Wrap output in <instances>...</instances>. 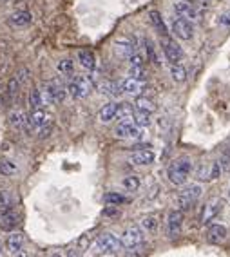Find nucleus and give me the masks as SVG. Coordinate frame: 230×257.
Masks as SVG:
<instances>
[{
  "label": "nucleus",
  "mask_w": 230,
  "mask_h": 257,
  "mask_svg": "<svg viewBox=\"0 0 230 257\" xmlns=\"http://www.w3.org/2000/svg\"><path fill=\"white\" fill-rule=\"evenodd\" d=\"M192 172V161L189 158H178L169 165L167 178L172 185H183Z\"/></svg>",
  "instance_id": "obj_1"
},
{
  "label": "nucleus",
  "mask_w": 230,
  "mask_h": 257,
  "mask_svg": "<svg viewBox=\"0 0 230 257\" xmlns=\"http://www.w3.org/2000/svg\"><path fill=\"white\" fill-rule=\"evenodd\" d=\"M94 253L98 255H110V253H116L122 248L120 239L112 234H101L100 237L94 241Z\"/></svg>",
  "instance_id": "obj_2"
},
{
  "label": "nucleus",
  "mask_w": 230,
  "mask_h": 257,
  "mask_svg": "<svg viewBox=\"0 0 230 257\" xmlns=\"http://www.w3.org/2000/svg\"><path fill=\"white\" fill-rule=\"evenodd\" d=\"M120 243L125 250H138L143 244V228L136 225L127 226V228L124 230V234H122Z\"/></svg>",
  "instance_id": "obj_3"
},
{
  "label": "nucleus",
  "mask_w": 230,
  "mask_h": 257,
  "mask_svg": "<svg viewBox=\"0 0 230 257\" xmlns=\"http://www.w3.org/2000/svg\"><path fill=\"white\" fill-rule=\"evenodd\" d=\"M160 44H161V49H163V55H165L167 62H169L170 65L180 64L181 60H183V51L178 46V42H174L169 37H161Z\"/></svg>",
  "instance_id": "obj_4"
},
{
  "label": "nucleus",
  "mask_w": 230,
  "mask_h": 257,
  "mask_svg": "<svg viewBox=\"0 0 230 257\" xmlns=\"http://www.w3.org/2000/svg\"><path fill=\"white\" fill-rule=\"evenodd\" d=\"M201 194H203L201 185H198V183L187 185V187L178 194V199H176V201H178V205H180L181 208H189L201 198Z\"/></svg>",
  "instance_id": "obj_5"
},
{
  "label": "nucleus",
  "mask_w": 230,
  "mask_h": 257,
  "mask_svg": "<svg viewBox=\"0 0 230 257\" xmlns=\"http://www.w3.org/2000/svg\"><path fill=\"white\" fill-rule=\"evenodd\" d=\"M114 134L116 138H122V140H138L143 136V128L138 127V125H134L133 119H122L118 127L114 128Z\"/></svg>",
  "instance_id": "obj_6"
},
{
  "label": "nucleus",
  "mask_w": 230,
  "mask_h": 257,
  "mask_svg": "<svg viewBox=\"0 0 230 257\" xmlns=\"http://www.w3.org/2000/svg\"><path fill=\"white\" fill-rule=\"evenodd\" d=\"M91 89H92V83H91V80H89L87 76H76V78L71 80L69 85H67V91H69V94L73 98H76V100L89 96Z\"/></svg>",
  "instance_id": "obj_7"
},
{
  "label": "nucleus",
  "mask_w": 230,
  "mask_h": 257,
  "mask_svg": "<svg viewBox=\"0 0 230 257\" xmlns=\"http://www.w3.org/2000/svg\"><path fill=\"white\" fill-rule=\"evenodd\" d=\"M221 176L219 161H205L196 169V178L199 181H214Z\"/></svg>",
  "instance_id": "obj_8"
},
{
  "label": "nucleus",
  "mask_w": 230,
  "mask_h": 257,
  "mask_svg": "<svg viewBox=\"0 0 230 257\" xmlns=\"http://www.w3.org/2000/svg\"><path fill=\"white\" fill-rule=\"evenodd\" d=\"M42 98H44V103H60L65 100V89L60 83L47 82L42 91Z\"/></svg>",
  "instance_id": "obj_9"
},
{
  "label": "nucleus",
  "mask_w": 230,
  "mask_h": 257,
  "mask_svg": "<svg viewBox=\"0 0 230 257\" xmlns=\"http://www.w3.org/2000/svg\"><path fill=\"white\" fill-rule=\"evenodd\" d=\"M183 230V212L172 210L167 216V235L170 239H176Z\"/></svg>",
  "instance_id": "obj_10"
},
{
  "label": "nucleus",
  "mask_w": 230,
  "mask_h": 257,
  "mask_svg": "<svg viewBox=\"0 0 230 257\" xmlns=\"http://www.w3.org/2000/svg\"><path fill=\"white\" fill-rule=\"evenodd\" d=\"M172 33H174V37H178L180 40H190L194 37V24L190 20L183 19H176L172 22Z\"/></svg>",
  "instance_id": "obj_11"
},
{
  "label": "nucleus",
  "mask_w": 230,
  "mask_h": 257,
  "mask_svg": "<svg viewBox=\"0 0 230 257\" xmlns=\"http://www.w3.org/2000/svg\"><path fill=\"white\" fill-rule=\"evenodd\" d=\"M19 225V214L13 208H0V228L13 230Z\"/></svg>",
  "instance_id": "obj_12"
},
{
  "label": "nucleus",
  "mask_w": 230,
  "mask_h": 257,
  "mask_svg": "<svg viewBox=\"0 0 230 257\" xmlns=\"http://www.w3.org/2000/svg\"><path fill=\"white\" fill-rule=\"evenodd\" d=\"M154 160H156V154L151 149H138V151H134L131 154V161L134 165H151V163H154Z\"/></svg>",
  "instance_id": "obj_13"
},
{
  "label": "nucleus",
  "mask_w": 230,
  "mask_h": 257,
  "mask_svg": "<svg viewBox=\"0 0 230 257\" xmlns=\"http://www.w3.org/2000/svg\"><path fill=\"white\" fill-rule=\"evenodd\" d=\"M174 11L180 17H183V19L187 20H198V10L194 8L190 2H183V0H180V2H174Z\"/></svg>",
  "instance_id": "obj_14"
},
{
  "label": "nucleus",
  "mask_w": 230,
  "mask_h": 257,
  "mask_svg": "<svg viewBox=\"0 0 230 257\" xmlns=\"http://www.w3.org/2000/svg\"><path fill=\"white\" fill-rule=\"evenodd\" d=\"M49 123V114H47L46 110L42 109H33L31 114L28 116V127L29 131L31 128H40L42 125Z\"/></svg>",
  "instance_id": "obj_15"
},
{
  "label": "nucleus",
  "mask_w": 230,
  "mask_h": 257,
  "mask_svg": "<svg viewBox=\"0 0 230 257\" xmlns=\"http://www.w3.org/2000/svg\"><path fill=\"white\" fill-rule=\"evenodd\" d=\"M120 85H122V91L129 92V94H140L145 89V82L142 78H133V76L125 78Z\"/></svg>",
  "instance_id": "obj_16"
},
{
  "label": "nucleus",
  "mask_w": 230,
  "mask_h": 257,
  "mask_svg": "<svg viewBox=\"0 0 230 257\" xmlns=\"http://www.w3.org/2000/svg\"><path fill=\"white\" fill-rule=\"evenodd\" d=\"M226 239V228L221 225H210L207 230V241L212 244H219Z\"/></svg>",
  "instance_id": "obj_17"
},
{
  "label": "nucleus",
  "mask_w": 230,
  "mask_h": 257,
  "mask_svg": "<svg viewBox=\"0 0 230 257\" xmlns=\"http://www.w3.org/2000/svg\"><path fill=\"white\" fill-rule=\"evenodd\" d=\"M118 109H120V103H114V101H110V103H107V105H103L100 109V121H103V123H109V121H112V119L118 118Z\"/></svg>",
  "instance_id": "obj_18"
},
{
  "label": "nucleus",
  "mask_w": 230,
  "mask_h": 257,
  "mask_svg": "<svg viewBox=\"0 0 230 257\" xmlns=\"http://www.w3.org/2000/svg\"><path fill=\"white\" fill-rule=\"evenodd\" d=\"M223 208V201L221 199H216V201H210L205 205V210H203V216H201V221L203 223H207L210 221L212 217H216L219 214V210Z\"/></svg>",
  "instance_id": "obj_19"
},
{
  "label": "nucleus",
  "mask_w": 230,
  "mask_h": 257,
  "mask_svg": "<svg viewBox=\"0 0 230 257\" xmlns=\"http://www.w3.org/2000/svg\"><path fill=\"white\" fill-rule=\"evenodd\" d=\"M10 24L13 28H26L31 24V13L28 11H15L10 17Z\"/></svg>",
  "instance_id": "obj_20"
},
{
  "label": "nucleus",
  "mask_w": 230,
  "mask_h": 257,
  "mask_svg": "<svg viewBox=\"0 0 230 257\" xmlns=\"http://www.w3.org/2000/svg\"><path fill=\"white\" fill-rule=\"evenodd\" d=\"M149 20H151L152 28H154V31H156L160 37H167V26L158 11H151V13H149Z\"/></svg>",
  "instance_id": "obj_21"
},
{
  "label": "nucleus",
  "mask_w": 230,
  "mask_h": 257,
  "mask_svg": "<svg viewBox=\"0 0 230 257\" xmlns=\"http://www.w3.org/2000/svg\"><path fill=\"white\" fill-rule=\"evenodd\" d=\"M8 250H10L11 253H19L20 250H24V235L19 234V232H13V234L8 237Z\"/></svg>",
  "instance_id": "obj_22"
},
{
  "label": "nucleus",
  "mask_w": 230,
  "mask_h": 257,
  "mask_svg": "<svg viewBox=\"0 0 230 257\" xmlns=\"http://www.w3.org/2000/svg\"><path fill=\"white\" fill-rule=\"evenodd\" d=\"M10 125L13 128H26V131H29L28 127V116L24 114L22 110H13L10 114Z\"/></svg>",
  "instance_id": "obj_23"
},
{
  "label": "nucleus",
  "mask_w": 230,
  "mask_h": 257,
  "mask_svg": "<svg viewBox=\"0 0 230 257\" xmlns=\"http://www.w3.org/2000/svg\"><path fill=\"white\" fill-rule=\"evenodd\" d=\"M116 51H118V55L122 56V58L129 60L131 56L136 53V49H134V44L131 40H118V44H116Z\"/></svg>",
  "instance_id": "obj_24"
},
{
  "label": "nucleus",
  "mask_w": 230,
  "mask_h": 257,
  "mask_svg": "<svg viewBox=\"0 0 230 257\" xmlns=\"http://www.w3.org/2000/svg\"><path fill=\"white\" fill-rule=\"evenodd\" d=\"M134 107H136V110H142V112H147V114H152V112L156 110V103H154L151 98H145V96L136 98Z\"/></svg>",
  "instance_id": "obj_25"
},
{
  "label": "nucleus",
  "mask_w": 230,
  "mask_h": 257,
  "mask_svg": "<svg viewBox=\"0 0 230 257\" xmlns=\"http://www.w3.org/2000/svg\"><path fill=\"white\" fill-rule=\"evenodd\" d=\"M78 60H80V65H82L83 69L92 71L94 69V65H96V58H94V55H92L91 51H80Z\"/></svg>",
  "instance_id": "obj_26"
},
{
  "label": "nucleus",
  "mask_w": 230,
  "mask_h": 257,
  "mask_svg": "<svg viewBox=\"0 0 230 257\" xmlns=\"http://www.w3.org/2000/svg\"><path fill=\"white\" fill-rule=\"evenodd\" d=\"M17 165H15L13 161L8 160V158H0V174L4 176H13L17 174Z\"/></svg>",
  "instance_id": "obj_27"
},
{
  "label": "nucleus",
  "mask_w": 230,
  "mask_h": 257,
  "mask_svg": "<svg viewBox=\"0 0 230 257\" xmlns=\"http://www.w3.org/2000/svg\"><path fill=\"white\" fill-rule=\"evenodd\" d=\"M134 121V125H138V127H149L151 125V114H147V112H142V110H136V112H133V118H131Z\"/></svg>",
  "instance_id": "obj_28"
},
{
  "label": "nucleus",
  "mask_w": 230,
  "mask_h": 257,
  "mask_svg": "<svg viewBox=\"0 0 230 257\" xmlns=\"http://www.w3.org/2000/svg\"><path fill=\"white\" fill-rule=\"evenodd\" d=\"M101 92H105L107 96H120L122 92V85L120 83H114V82H107V83H101Z\"/></svg>",
  "instance_id": "obj_29"
},
{
  "label": "nucleus",
  "mask_w": 230,
  "mask_h": 257,
  "mask_svg": "<svg viewBox=\"0 0 230 257\" xmlns=\"http://www.w3.org/2000/svg\"><path fill=\"white\" fill-rule=\"evenodd\" d=\"M170 74H172V80H174V82H178V83H181V82H185V80H187V69H185L183 65H180V64H176V65H172V67H170Z\"/></svg>",
  "instance_id": "obj_30"
},
{
  "label": "nucleus",
  "mask_w": 230,
  "mask_h": 257,
  "mask_svg": "<svg viewBox=\"0 0 230 257\" xmlns=\"http://www.w3.org/2000/svg\"><path fill=\"white\" fill-rule=\"evenodd\" d=\"M29 105H31V109H40L44 105V98H42V92L38 89H33L29 92Z\"/></svg>",
  "instance_id": "obj_31"
},
{
  "label": "nucleus",
  "mask_w": 230,
  "mask_h": 257,
  "mask_svg": "<svg viewBox=\"0 0 230 257\" xmlns=\"http://www.w3.org/2000/svg\"><path fill=\"white\" fill-rule=\"evenodd\" d=\"M58 71H60V74H65V76H71V74L74 73V65H73V60L69 58H64L58 62Z\"/></svg>",
  "instance_id": "obj_32"
},
{
  "label": "nucleus",
  "mask_w": 230,
  "mask_h": 257,
  "mask_svg": "<svg viewBox=\"0 0 230 257\" xmlns=\"http://www.w3.org/2000/svg\"><path fill=\"white\" fill-rule=\"evenodd\" d=\"M122 185L125 187V190L136 192V190L140 188V178H138V176H127V178L122 181Z\"/></svg>",
  "instance_id": "obj_33"
},
{
  "label": "nucleus",
  "mask_w": 230,
  "mask_h": 257,
  "mask_svg": "<svg viewBox=\"0 0 230 257\" xmlns=\"http://www.w3.org/2000/svg\"><path fill=\"white\" fill-rule=\"evenodd\" d=\"M142 228L147 232H156L158 230V217L156 216H145L142 219Z\"/></svg>",
  "instance_id": "obj_34"
},
{
  "label": "nucleus",
  "mask_w": 230,
  "mask_h": 257,
  "mask_svg": "<svg viewBox=\"0 0 230 257\" xmlns=\"http://www.w3.org/2000/svg\"><path fill=\"white\" fill-rule=\"evenodd\" d=\"M13 205V198L8 190H0V208H11Z\"/></svg>",
  "instance_id": "obj_35"
},
{
  "label": "nucleus",
  "mask_w": 230,
  "mask_h": 257,
  "mask_svg": "<svg viewBox=\"0 0 230 257\" xmlns=\"http://www.w3.org/2000/svg\"><path fill=\"white\" fill-rule=\"evenodd\" d=\"M19 89H20V80L19 78H11L10 83H8V92H10V96L15 98L19 94Z\"/></svg>",
  "instance_id": "obj_36"
},
{
  "label": "nucleus",
  "mask_w": 230,
  "mask_h": 257,
  "mask_svg": "<svg viewBox=\"0 0 230 257\" xmlns=\"http://www.w3.org/2000/svg\"><path fill=\"white\" fill-rule=\"evenodd\" d=\"M129 65L131 67H145V62H143L142 53H134V55L129 58Z\"/></svg>",
  "instance_id": "obj_37"
},
{
  "label": "nucleus",
  "mask_w": 230,
  "mask_h": 257,
  "mask_svg": "<svg viewBox=\"0 0 230 257\" xmlns=\"http://www.w3.org/2000/svg\"><path fill=\"white\" fill-rule=\"evenodd\" d=\"M105 203L107 205H120V203H124V198H122L120 194L116 192H110V194H105Z\"/></svg>",
  "instance_id": "obj_38"
},
{
  "label": "nucleus",
  "mask_w": 230,
  "mask_h": 257,
  "mask_svg": "<svg viewBox=\"0 0 230 257\" xmlns=\"http://www.w3.org/2000/svg\"><path fill=\"white\" fill-rule=\"evenodd\" d=\"M221 28H226L230 29V11H225V13H221V17L217 19Z\"/></svg>",
  "instance_id": "obj_39"
},
{
  "label": "nucleus",
  "mask_w": 230,
  "mask_h": 257,
  "mask_svg": "<svg viewBox=\"0 0 230 257\" xmlns=\"http://www.w3.org/2000/svg\"><path fill=\"white\" fill-rule=\"evenodd\" d=\"M103 216H107V217H118V216H120V210L116 208V205H107V208L103 210Z\"/></svg>",
  "instance_id": "obj_40"
},
{
  "label": "nucleus",
  "mask_w": 230,
  "mask_h": 257,
  "mask_svg": "<svg viewBox=\"0 0 230 257\" xmlns=\"http://www.w3.org/2000/svg\"><path fill=\"white\" fill-rule=\"evenodd\" d=\"M147 53H149V60H151L152 64H158V55H156V51H154V46H152L151 40H147Z\"/></svg>",
  "instance_id": "obj_41"
},
{
  "label": "nucleus",
  "mask_w": 230,
  "mask_h": 257,
  "mask_svg": "<svg viewBox=\"0 0 230 257\" xmlns=\"http://www.w3.org/2000/svg\"><path fill=\"white\" fill-rule=\"evenodd\" d=\"M51 131H53V125H51V121L49 123H46V125H42L40 128H38V136H40V138H47V136H49L51 134Z\"/></svg>",
  "instance_id": "obj_42"
},
{
  "label": "nucleus",
  "mask_w": 230,
  "mask_h": 257,
  "mask_svg": "<svg viewBox=\"0 0 230 257\" xmlns=\"http://www.w3.org/2000/svg\"><path fill=\"white\" fill-rule=\"evenodd\" d=\"M223 165H230V143L223 151Z\"/></svg>",
  "instance_id": "obj_43"
},
{
  "label": "nucleus",
  "mask_w": 230,
  "mask_h": 257,
  "mask_svg": "<svg viewBox=\"0 0 230 257\" xmlns=\"http://www.w3.org/2000/svg\"><path fill=\"white\" fill-rule=\"evenodd\" d=\"M82 255V252L80 250H76V248H71L69 253H67V257H80Z\"/></svg>",
  "instance_id": "obj_44"
},
{
  "label": "nucleus",
  "mask_w": 230,
  "mask_h": 257,
  "mask_svg": "<svg viewBox=\"0 0 230 257\" xmlns=\"http://www.w3.org/2000/svg\"><path fill=\"white\" fill-rule=\"evenodd\" d=\"M15 257H29V255L26 252H24V250H20L19 253H15Z\"/></svg>",
  "instance_id": "obj_45"
},
{
  "label": "nucleus",
  "mask_w": 230,
  "mask_h": 257,
  "mask_svg": "<svg viewBox=\"0 0 230 257\" xmlns=\"http://www.w3.org/2000/svg\"><path fill=\"white\" fill-rule=\"evenodd\" d=\"M183 2H190V4H192V2H196V0H183Z\"/></svg>",
  "instance_id": "obj_46"
},
{
  "label": "nucleus",
  "mask_w": 230,
  "mask_h": 257,
  "mask_svg": "<svg viewBox=\"0 0 230 257\" xmlns=\"http://www.w3.org/2000/svg\"><path fill=\"white\" fill-rule=\"evenodd\" d=\"M0 253H2V243H0Z\"/></svg>",
  "instance_id": "obj_47"
},
{
  "label": "nucleus",
  "mask_w": 230,
  "mask_h": 257,
  "mask_svg": "<svg viewBox=\"0 0 230 257\" xmlns=\"http://www.w3.org/2000/svg\"><path fill=\"white\" fill-rule=\"evenodd\" d=\"M53 257H62V255H58V253H55V255H53Z\"/></svg>",
  "instance_id": "obj_48"
},
{
  "label": "nucleus",
  "mask_w": 230,
  "mask_h": 257,
  "mask_svg": "<svg viewBox=\"0 0 230 257\" xmlns=\"http://www.w3.org/2000/svg\"><path fill=\"white\" fill-rule=\"evenodd\" d=\"M0 107H2V98H0Z\"/></svg>",
  "instance_id": "obj_49"
},
{
  "label": "nucleus",
  "mask_w": 230,
  "mask_h": 257,
  "mask_svg": "<svg viewBox=\"0 0 230 257\" xmlns=\"http://www.w3.org/2000/svg\"><path fill=\"white\" fill-rule=\"evenodd\" d=\"M228 2H230V0H228Z\"/></svg>",
  "instance_id": "obj_50"
}]
</instances>
